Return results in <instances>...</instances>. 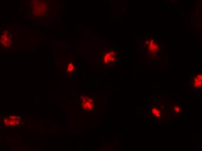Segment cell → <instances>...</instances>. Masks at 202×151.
<instances>
[{
    "mask_svg": "<svg viewBox=\"0 0 202 151\" xmlns=\"http://www.w3.org/2000/svg\"><path fill=\"white\" fill-rule=\"evenodd\" d=\"M173 113L176 115H180L183 111V107L181 105L177 104L173 106L172 108Z\"/></svg>",
    "mask_w": 202,
    "mask_h": 151,
    "instance_id": "cell-7",
    "label": "cell"
},
{
    "mask_svg": "<svg viewBox=\"0 0 202 151\" xmlns=\"http://www.w3.org/2000/svg\"><path fill=\"white\" fill-rule=\"evenodd\" d=\"M151 112H152L153 116L155 118L159 119V118L161 117V115H162L161 111L160 109L159 108H157L156 106H154L153 108H152Z\"/></svg>",
    "mask_w": 202,
    "mask_h": 151,
    "instance_id": "cell-6",
    "label": "cell"
},
{
    "mask_svg": "<svg viewBox=\"0 0 202 151\" xmlns=\"http://www.w3.org/2000/svg\"><path fill=\"white\" fill-rule=\"evenodd\" d=\"M159 46L155 41L152 40L149 42L148 51L150 53L152 54H155L159 51Z\"/></svg>",
    "mask_w": 202,
    "mask_h": 151,
    "instance_id": "cell-5",
    "label": "cell"
},
{
    "mask_svg": "<svg viewBox=\"0 0 202 151\" xmlns=\"http://www.w3.org/2000/svg\"><path fill=\"white\" fill-rule=\"evenodd\" d=\"M116 54L113 51H109L106 52L102 57V61L105 64H110L116 60Z\"/></svg>",
    "mask_w": 202,
    "mask_h": 151,
    "instance_id": "cell-3",
    "label": "cell"
},
{
    "mask_svg": "<svg viewBox=\"0 0 202 151\" xmlns=\"http://www.w3.org/2000/svg\"><path fill=\"white\" fill-rule=\"evenodd\" d=\"M77 71V66L75 63L72 62H70L67 63L66 67V73L69 76H73L76 73Z\"/></svg>",
    "mask_w": 202,
    "mask_h": 151,
    "instance_id": "cell-4",
    "label": "cell"
},
{
    "mask_svg": "<svg viewBox=\"0 0 202 151\" xmlns=\"http://www.w3.org/2000/svg\"><path fill=\"white\" fill-rule=\"evenodd\" d=\"M81 107L86 111H91L94 108V102L90 98L84 97L82 98Z\"/></svg>",
    "mask_w": 202,
    "mask_h": 151,
    "instance_id": "cell-2",
    "label": "cell"
},
{
    "mask_svg": "<svg viewBox=\"0 0 202 151\" xmlns=\"http://www.w3.org/2000/svg\"><path fill=\"white\" fill-rule=\"evenodd\" d=\"M202 74H198L192 78L191 81V88L193 90H199L202 89Z\"/></svg>",
    "mask_w": 202,
    "mask_h": 151,
    "instance_id": "cell-1",
    "label": "cell"
}]
</instances>
